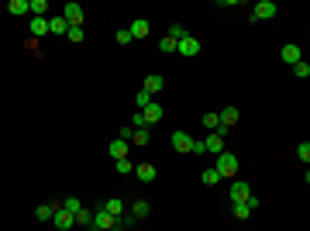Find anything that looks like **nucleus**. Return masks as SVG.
Returning a JSON list of instances; mask_svg holds the SVG:
<instances>
[{
	"label": "nucleus",
	"mask_w": 310,
	"mask_h": 231,
	"mask_svg": "<svg viewBox=\"0 0 310 231\" xmlns=\"http://www.w3.org/2000/svg\"><path fill=\"white\" fill-rule=\"evenodd\" d=\"M52 221H56V228H62V231H69L72 224H76V221H72V214H69V211H62V207H56Z\"/></svg>",
	"instance_id": "4468645a"
},
{
	"label": "nucleus",
	"mask_w": 310,
	"mask_h": 231,
	"mask_svg": "<svg viewBox=\"0 0 310 231\" xmlns=\"http://www.w3.org/2000/svg\"><path fill=\"white\" fill-rule=\"evenodd\" d=\"M217 121H221V128H231V124H238V107H224V111L217 114Z\"/></svg>",
	"instance_id": "f3484780"
},
{
	"label": "nucleus",
	"mask_w": 310,
	"mask_h": 231,
	"mask_svg": "<svg viewBox=\"0 0 310 231\" xmlns=\"http://www.w3.org/2000/svg\"><path fill=\"white\" fill-rule=\"evenodd\" d=\"M255 207H259V200H255V197H248V200L235 203L231 211H235V217H238V221H248V217H252V211H255Z\"/></svg>",
	"instance_id": "0eeeda50"
},
{
	"label": "nucleus",
	"mask_w": 310,
	"mask_h": 231,
	"mask_svg": "<svg viewBox=\"0 0 310 231\" xmlns=\"http://www.w3.org/2000/svg\"><path fill=\"white\" fill-rule=\"evenodd\" d=\"M90 228L93 231H114V217L100 207V211H93V217H90Z\"/></svg>",
	"instance_id": "20e7f679"
},
{
	"label": "nucleus",
	"mask_w": 310,
	"mask_h": 231,
	"mask_svg": "<svg viewBox=\"0 0 310 231\" xmlns=\"http://www.w3.org/2000/svg\"><path fill=\"white\" fill-rule=\"evenodd\" d=\"M248 197H252V187H248L245 179H235V183H231V200L241 203V200H248Z\"/></svg>",
	"instance_id": "9d476101"
},
{
	"label": "nucleus",
	"mask_w": 310,
	"mask_h": 231,
	"mask_svg": "<svg viewBox=\"0 0 310 231\" xmlns=\"http://www.w3.org/2000/svg\"><path fill=\"white\" fill-rule=\"evenodd\" d=\"M162 114H166V111H162V104H148V107H145V111H141V117H145V128H152L155 121H162Z\"/></svg>",
	"instance_id": "1a4fd4ad"
},
{
	"label": "nucleus",
	"mask_w": 310,
	"mask_h": 231,
	"mask_svg": "<svg viewBox=\"0 0 310 231\" xmlns=\"http://www.w3.org/2000/svg\"><path fill=\"white\" fill-rule=\"evenodd\" d=\"M59 207H62V211H69V214H76V211H80L83 203L76 200V197H69V200H62V203H59Z\"/></svg>",
	"instance_id": "7c9ffc66"
},
{
	"label": "nucleus",
	"mask_w": 310,
	"mask_h": 231,
	"mask_svg": "<svg viewBox=\"0 0 310 231\" xmlns=\"http://www.w3.org/2000/svg\"><path fill=\"white\" fill-rule=\"evenodd\" d=\"M7 11H11V14H14V17L28 14V0H11V4H7Z\"/></svg>",
	"instance_id": "393cba45"
},
{
	"label": "nucleus",
	"mask_w": 310,
	"mask_h": 231,
	"mask_svg": "<svg viewBox=\"0 0 310 231\" xmlns=\"http://www.w3.org/2000/svg\"><path fill=\"white\" fill-rule=\"evenodd\" d=\"M135 176H138L141 183H152L155 179V166L152 162H141V166H135Z\"/></svg>",
	"instance_id": "a211bd4d"
},
{
	"label": "nucleus",
	"mask_w": 310,
	"mask_h": 231,
	"mask_svg": "<svg viewBox=\"0 0 310 231\" xmlns=\"http://www.w3.org/2000/svg\"><path fill=\"white\" fill-rule=\"evenodd\" d=\"M172 148L176 152H190V145H193V135H186V131H172Z\"/></svg>",
	"instance_id": "f8f14e48"
},
{
	"label": "nucleus",
	"mask_w": 310,
	"mask_h": 231,
	"mask_svg": "<svg viewBox=\"0 0 310 231\" xmlns=\"http://www.w3.org/2000/svg\"><path fill=\"white\" fill-rule=\"evenodd\" d=\"M66 38H69V42H83V28H69L66 31Z\"/></svg>",
	"instance_id": "e433bc0d"
},
{
	"label": "nucleus",
	"mask_w": 310,
	"mask_h": 231,
	"mask_svg": "<svg viewBox=\"0 0 310 231\" xmlns=\"http://www.w3.org/2000/svg\"><path fill=\"white\" fill-rule=\"evenodd\" d=\"M203 148L214 152V156H221V152H224V128L211 131V135H207V142H203Z\"/></svg>",
	"instance_id": "39448f33"
},
{
	"label": "nucleus",
	"mask_w": 310,
	"mask_h": 231,
	"mask_svg": "<svg viewBox=\"0 0 310 231\" xmlns=\"http://www.w3.org/2000/svg\"><path fill=\"white\" fill-rule=\"evenodd\" d=\"M238 156H231V152H221L217 156V162H214V169H217V176L221 179H227V176H238Z\"/></svg>",
	"instance_id": "f257e3e1"
},
{
	"label": "nucleus",
	"mask_w": 310,
	"mask_h": 231,
	"mask_svg": "<svg viewBox=\"0 0 310 231\" xmlns=\"http://www.w3.org/2000/svg\"><path fill=\"white\" fill-rule=\"evenodd\" d=\"M159 52H166V56L176 52V42H172V38H162V42H159Z\"/></svg>",
	"instance_id": "c9c22d12"
},
{
	"label": "nucleus",
	"mask_w": 310,
	"mask_h": 231,
	"mask_svg": "<svg viewBox=\"0 0 310 231\" xmlns=\"http://www.w3.org/2000/svg\"><path fill=\"white\" fill-rule=\"evenodd\" d=\"M203 124H207L211 131H217V128H221V121H217V114H214V111H211V114H203Z\"/></svg>",
	"instance_id": "f704fd0d"
},
{
	"label": "nucleus",
	"mask_w": 310,
	"mask_h": 231,
	"mask_svg": "<svg viewBox=\"0 0 310 231\" xmlns=\"http://www.w3.org/2000/svg\"><path fill=\"white\" fill-rule=\"evenodd\" d=\"M145 93H148V97H152V93H162V90H166V76H159V72H152V76H145Z\"/></svg>",
	"instance_id": "6e6552de"
},
{
	"label": "nucleus",
	"mask_w": 310,
	"mask_h": 231,
	"mask_svg": "<svg viewBox=\"0 0 310 231\" xmlns=\"http://www.w3.org/2000/svg\"><path fill=\"white\" fill-rule=\"evenodd\" d=\"M100 207H104V211H107L111 217H121V214H124V203L117 200V197H111V200H104Z\"/></svg>",
	"instance_id": "aec40b11"
},
{
	"label": "nucleus",
	"mask_w": 310,
	"mask_h": 231,
	"mask_svg": "<svg viewBox=\"0 0 310 231\" xmlns=\"http://www.w3.org/2000/svg\"><path fill=\"white\" fill-rule=\"evenodd\" d=\"M176 52H179L183 59H197L200 56V42L193 38V35H186L183 42H176Z\"/></svg>",
	"instance_id": "7ed1b4c3"
},
{
	"label": "nucleus",
	"mask_w": 310,
	"mask_h": 231,
	"mask_svg": "<svg viewBox=\"0 0 310 231\" xmlns=\"http://www.w3.org/2000/svg\"><path fill=\"white\" fill-rule=\"evenodd\" d=\"M138 224V217L131 214V211H124L121 217H114V231H127V228H135Z\"/></svg>",
	"instance_id": "2eb2a0df"
},
{
	"label": "nucleus",
	"mask_w": 310,
	"mask_h": 231,
	"mask_svg": "<svg viewBox=\"0 0 310 231\" xmlns=\"http://www.w3.org/2000/svg\"><path fill=\"white\" fill-rule=\"evenodd\" d=\"M252 17L255 21H269V17H276V4L272 0H259L252 7Z\"/></svg>",
	"instance_id": "423d86ee"
},
{
	"label": "nucleus",
	"mask_w": 310,
	"mask_h": 231,
	"mask_svg": "<svg viewBox=\"0 0 310 231\" xmlns=\"http://www.w3.org/2000/svg\"><path fill=\"white\" fill-rule=\"evenodd\" d=\"M279 56H282V62L296 66V62L303 59V52H300V45H293V42H290V45H282V52H279Z\"/></svg>",
	"instance_id": "ddd939ff"
},
{
	"label": "nucleus",
	"mask_w": 310,
	"mask_h": 231,
	"mask_svg": "<svg viewBox=\"0 0 310 231\" xmlns=\"http://www.w3.org/2000/svg\"><path fill=\"white\" fill-rule=\"evenodd\" d=\"M131 128H145V117H141V111H135V117H131Z\"/></svg>",
	"instance_id": "58836bf2"
},
{
	"label": "nucleus",
	"mask_w": 310,
	"mask_h": 231,
	"mask_svg": "<svg viewBox=\"0 0 310 231\" xmlns=\"http://www.w3.org/2000/svg\"><path fill=\"white\" fill-rule=\"evenodd\" d=\"M56 207H59V203H42V207H35V217H38V221H52Z\"/></svg>",
	"instance_id": "5701e85b"
},
{
	"label": "nucleus",
	"mask_w": 310,
	"mask_h": 231,
	"mask_svg": "<svg viewBox=\"0 0 310 231\" xmlns=\"http://www.w3.org/2000/svg\"><path fill=\"white\" fill-rule=\"evenodd\" d=\"M135 104H138V111H145V107H148V104H152V97H148V93H145V90H138V97H135Z\"/></svg>",
	"instance_id": "72a5a7b5"
},
{
	"label": "nucleus",
	"mask_w": 310,
	"mask_h": 231,
	"mask_svg": "<svg viewBox=\"0 0 310 231\" xmlns=\"http://www.w3.org/2000/svg\"><path fill=\"white\" fill-rule=\"evenodd\" d=\"M152 142V135H148V128H135V135H131V148H141V145Z\"/></svg>",
	"instance_id": "412c9836"
},
{
	"label": "nucleus",
	"mask_w": 310,
	"mask_h": 231,
	"mask_svg": "<svg viewBox=\"0 0 310 231\" xmlns=\"http://www.w3.org/2000/svg\"><path fill=\"white\" fill-rule=\"evenodd\" d=\"M66 31H69V24H66V17H62V14L48 17V35H66Z\"/></svg>",
	"instance_id": "dca6fc26"
},
{
	"label": "nucleus",
	"mask_w": 310,
	"mask_h": 231,
	"mask_svg": "<svg viewBox=\"0 0 310 231\" xmlns=\"http://www.w3.org/2000/svg\"><path fill=\"white\" fill-rule=\"evenodd\" d=\"M31 35H35V38L48 35V17H31Z\"/></svg>",
	"instance_id": "4be33fe9"
},
{
	"label": "nucleus",
	"mask_w": 310,
	"mask_h": 231,
	"mask_svg": "<svg viewBox=\"0 0 310 231\" xmlns=\"http://www.w3.org/2000/svg\"><path fill=\"white\" fill-rule=\"evenodd\" d=\"M293 76H300V80H307V76H310V62H307V59H300V62L293 66Z\"/></svg>",
	"instance_id": "c85d7f7f"
},
{
	"label": "nucleus",
	"mask_w": 310,
	"mask_h": 231,
	"mask_svg": "<svg viewBox=\"0 0 310 231\" xmlns=\"http://www.w3.org/2000/svg\"><path fill=\"white\" fill-rule=\"evenodd\" d=\"M148 31H152V24H148L145 17H138V21H131L127 35H131V42H135V38H148Z\"/></svg>",
	"instance_id": "9b49d317"
},
{
	"label": "nucleus",
	"mask_w": 310,
	"mask_h": 231,
	"mask_svg": "<svg viewBox=\"0 0 310 231\" xmlns=\"http://www.w3.org/2000/svg\"><path fill=\"white\" fill-rule=\"evenodd\" d=\"M90 211H86V207H80V211H76V214H72V221H76V224H80V228H90Z\"/></svg>",
	"instance_id": "bb28decb"
},
{
	"label": "nucleus",
	"mask_w": 310,
	"mask_h": 231,
	"mask_svg": "<svg viewBox=\"0 0 310 231\" xmlns=\"http://www.w3.org/2000/svg\"><path fill=\"white\" fill-rule=\"evenodd\" d=\"M296 159H300V162L310 159V142H300V145H296Z\"/></svg>",
	"instance_id": "c756f323"
},
{
	"label": "nucleus",
	"mask_w": 310,
	"mask_h": 231,
	"mask_svg": "<svg viewBox=\"0 0 310 231\" xmlns=\"http://www.w3.org/2000/svg\"><path fill=\"white\" fill-rule=\"evenodd\" d=\"M131 135H135V128H131V124H121V131H117V138L131 145Z\"/></svg>",
	"instance_id": "473e14b6"
},
{
	"label": "nucleus",
	"mask_w": 310,
	"mask_h": 231,
	"mask_svg": "<svg viewBox=\"0 0 310 231\" xmlns=\"http://www.w3.org/2000/svg\"><path fill=\"white\" fill-rule=\"evenodd\" d=\"M114 169H117V173H135L131 159H117V162H114Z\"/></svg>",
	"instance_id": "2f4dec72"
},
{
	"label": "nucleus",
	"mask_w": 310,
	"mask_h": 231,
	"mask_svg": "<svg viewBox=\"0 0 310 231\" xmlns=\"http://www.w3.org/2000/svg\"><path fill=\"white\" fill-rule=\"evenodd\" d=\"M114 38H117V45H127V42H131V35H127V28H121L117 35H114Z\"/></svg>",
	"instance_id": "4c0bfd02"
},
{
	"label": "nucleus",
	"mask_w": 310,
	"mask_h": 231,
	"mask_svg": "<svg viewBox=\"0 0 310 231\" xmlns=\"http://www.w3.org/2000/svg\"><path fill=\"white\" fill-rule=\"evenodd\" d=\"M62 17H66L69 28H83V7H80L76 0H69V4L62 7Z\"/></svg>",
	"instance_id": "f03ea898"
},
{
	"label": "nucleus",
	"mask_w": 310,
	"mask_h": 231,
	"mask_svg": "<svg viewBox=\"0 0 310 231\" xmlns=\"http://www.w3.org/2000/svg\"><path fill=\"white\" fill-rule=\"evenodd\" d=\"M131 214L138 217V221H141V217H148V200H141V197H138V200H131Z\"/></svg>",
	"instance_id": "b1692460"
},
{
	"label": "nucleus",
	"mask_w": 310,
	"mask_h": 231,
	"mask_svg": "<svg viewBox=\"0 0 310 231\" xmlns=\"http://www.w3.org/2000/svg\"><path fill=\"white\" fill-rule=\"evenodd\" d=\"M186 35H190V31H186V28H183V24H172V28H169V31H166V38H172V42H183Z\"/></svg>",
	"instance_id": "a878e982"
},
{
	"label": "nucleus",
	"mask_w": 310,
	"mask_h": 231,
	"mask_svg": "<svg viewBox=\"0 0 310 231\" xmlns=\"http://www.w3.org/2000/svg\"><path fill=\"white\" fill-rule=\"evenodd\" d=\"M127 148H131L127 142H121V138H114V142H111V159H114V162H117V159H127Z\"/></svg>",
	"instance_id": "6ab92c4d"
},
{
	"label": "nucleus",
	"mask_w": 310,
	"mask_h": 231,
	"mask_svg": "<svg viewBox=\"0 0 310 231\" xmlns=\"http://www.w3.org/2000/svg\"><path fill=\"white\" fill-rule=\"evenodd\" d=\"M190 152H193V156H203L207 148H203V142H197V138H193V145H190Z\"/></svg>",
	"instance_id": "ea45409f"
},
{
	"label": "nucleus",
	"mask_w": 310,
	"mask_h": 231,
	"mask_svg": "<svg viewBox=\"0 0 310 231\" xmlns=\"http://www.w3.org/2000/svg\"><path fill=\"white\" fill-rule=\"evenodd\" d=\"M200 176H203V183H207V187H217V183H221V176H217V169H214V166H211V169H203Z\"/></svg>",
	"instance_id": "cd10ccee"
}]
</instances>
